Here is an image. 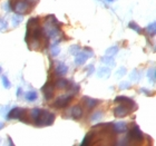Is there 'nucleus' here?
<instances>
[{"label":"nucleus","instance_id":"obj_1","mask_svg":"<svg viewBox=\"0 0 156 146\" xmlns=\"http://www.w3.org/2000/svg\"><path fill=\"white\" fill-rule=\"evenodd\" d=\"M42 39L47 40L42 27H40V18L34 17L27 21V30L25 41L30 50H37L42 46Z\"/></svg>","mask_w":156,"mask_h":146},{"label":"nucleus","instance_id":"obj_2","mask_svg":"<svg viewBox=\"0 0 156 146\" xmlns=\"http://www.w3.org/2000/svg\"><path fill=\"white\" fill-rule=\"evenodd\" d=\"M55 118H56V116L54 113L49 112V110H46V109H40V114H39L37 120L35 122V125L38 127L50 126V125L54 124Z\"/></svg>","mask_w":156,"mask_h":146},{"label":"nucleus","instance_id":"obj_3","mask_svg":"<svg viewBox=\"0 0 156 146\" xmlns=\"http://www.w3.org/2000/svg\"><path fill=\"white\" fill-rule=\"evenodd\" d=\"M34 5H35L34 0H17L13 3L12 9L18 15H25L33 8Z\"/></svg>","mask_w":156,"mask_h":146},{"label":"nucleus","instance_id":"obj_4","mask_svg":"<svg viewBox=\"0 0 156 146\" xmlns=\"http://www.w3.org/2000/svg\"><path fill=\"white\" fill-rule=\"evenodd\" d=\"M8 119H18L23 123H28V116H27V109L21 107H15L9 109L8 115L6 116Z\"/></svg>","mask_w":156,"mask_h":146},{"label":"nucleus","instance_id":"obj_5","mask_svg":"<svg viewBox=\"0 0 156 146\" xmlns=\"http://www.w3.org/2000/svg\"><path fill=\"white\" fill-rule=\"evenodd\" d=\"M144 138V134L143 132L140 130V128L137 125H134L132 128L129 130V133H128V136H127V140L129 142V144H134V142H137V143H140Z\"/></svg>","mask_w":156,"mask_h":146},{"label":"nucleus","instance_id":"obj_6","mask_svg":"<svg viewBox=\"0 0 156 146\" xmlns=\"http://www.w3.org/2000/svg\"><path fill=\"white\" fill-rule=\"evenodd\" d=\"M54 83H52L50 79L47 80L45 83V85L42 86L41 88V91L42 94H44V97H45L46 101H50L52 97H54Z\"/></svg>","mask_w":156,"mask_h":146},{"label":"nucleus","instance_id":"obj_7","mask_svg":"<svg viewBox=\"0 0 156 146\" xmlns=\"http://www.w3.org/2000/svg\"><path fill=\"white\" fill-rule=\"evenodd\" d=\"M73 97H74V95H72V94L62 95V96H60V97H58L57 99H56L55 103H54V106H55L56 108L66 107V106H67V105L72 101Z\"/></svg>","mask_w":156,"mask_h":146},{"label":"nucleus","instance_id":"obj_8","mask_svg":"<svg viewBox=\"0 0 156 146\" xmlns=\"http://www.w3.org/2000/svg\"><path fill=\"white\" fill-rule=\"evenodd\" d=\"M132 112H133V110L130 109L128 106H126V105H123V104L119 105V106H117V107H115L114 110H113L114 116L118 117V118H123V117L128 116Z\"/></svg>","mask_w":156,"mask_h":146},{"label":"nucleus","instance_id":"obj_9","mask_svg":"<svg viewBox=\"0 0 156 146\" xmlns=\"http://www.w3.org/2000/svg\"><path fill=\"white\" fill-rule=\"evenodd\" d=\"M115 101H116V103H119V104L126 105V106H128L133 112L137 109L136 103H135L132 98H128V97H126V96H117V97L115 98Z\"/></svg>","mask_w":156,"mask_h":146},{"label":"nucleus","instance_id":"obj_10","mask_svg":"<svg viewBox=\"0 0 156 146\" xmlns=\"http://www.w3.org/2000/svg\"><path fill=\"white\" fill-rule=\"evenodd\" d=\"M67 113H69V117H70V118H73V119H75V120H78L83 117V115H84V110H83L80 105H76V106L70 108Z\"/></svg>","mask_w":156,"mask_h":146},{"label":"nucleus","instance_id":"obj_11","mask_svg":"<svg viewBox=\"0 0 156 146\" xmlns=\"http://www.w3.org/2000/svg\"><path fill=\"white\" fill-rule=\"evenodd\" d=\"M81 101H83V104H84V106L87 108L88 110H90V109H93V108H95L98 104H99V103H101V101L95 99V98L87 97V96L83 97V99H81Z\"/></svg>","mask_w":156,"mask_h":146},{"label":"nucleus","instance_id":"obj_12","mask_svg":"<svg viewBox=\"0 0 156 146\" xmlns=\"http://www.w3.org/2000/svg\"><path fill=\"white\" fill-rule=\"evenodd\" d=\"M113 130L115 134H123L128 130V124L126 122H117L113 123Z\"/></svg>","mask_w":156,"mask_h":146},{"label":"nucleus","instance_id":"obj_13","mask_svg":"<svg viewBox=\"0 0 156 146\" xmlns=\"http://www.w3.org/2000/svg\"><path fill=\"white\" fill-rule=\"evenodd\" d=\"M67 72H68V67H67V65H65L62 62H56V66H55L56 76H58V77H60V76H65V75L67 74Z\"/></svg>","mask_w":156,"mask_h":146},{"label":"nucleus","instance_id":"obj_14","mask_svg":"<svg viewBox=\"0 0 156 146\" xmlns=\"http://www.w3.org/2000/svg\"><path fill=\"white\" fill-rule=\"evenodd\" d=\"M72 81H69L68 79H65V78L58 77V79L54 83V86L57 88H60V89H69L70 86H72Z\"/></svg>","mask_w":156,"mask_h":146},{"label":"nucleus","instance_id":"obj_15","mask_svg":"<svg viewBox=\"0 0 156 146\" xmlns=\"http://www.w3.org/2000/svg\"><path fill=\"white\" fill-rule=\"evenodd\" d=\"M87 59H88V56L86 55L84 52H78L77 55L75 56V64L77 66H81L86 62Z\"/></svg>","mask_w":156,"mask_h":146},{"label":"nucleus","instance_id":"obj_16","mask_svg":"<svg viewBox=\"0 0 156 146\" xmlns=\"http://www.w3.org/2000/svg\"><path fill=\"white\" fill-rule=\"evenodd\" d=\"M95 134H96V133H95V130H91L90 132H89V133H88L87 135H86V136L84 137V141L81 142V145H83V146L90 145V144H91V141H93L95 138Z\"/></svg>","mask_w":156,"mask_h":146},{"label":"nucleus","instance_id":"obj_17","mask_svg":"<svg viewBox=\"0 0 156 146\" xmlns=\"http://www.w3.org/2000/svg\"><path fill=\"white\" fill-rule=\"evenodd\" d=\"M97 76L101 78H108L111 76V69L108 67H101L97 72Z\"/></svg>","mask_w":156,"mask_h":146},{"label":"nucleus","instance_id":"obj_18","mask_svg":"<svg viewBox=\"0 0 156 146\" xmlns=\"http://www.w3.org/2000/svg\"><path fill=\"white\" fill-rule=\"evenodd\" d=\"M25 98H26L28 101L33 103V101H37V98H38V94H37L36 91H29L25 94Z\"/></svg>","mask_w":156,"mask_h":146},{"label":"nucleus","instance_id":"obj_19","mask_svg":"<svg viewBox=\"0 0 156 146\" xmlns=\"http://www.w3.org/2000/svg\"><path fill=\"white\" fill-rule=\"evenodd\" d=\"M145 31H146L148 35H151V36H155V34H156V23H150V25L145 28Z\"/></svg>","mask_w":156,"mask_h":146},{"label":"nucleus","instance_id":"obj_20","mask_svg":"<svg viewBox=\"0 0 156 146\" xmlns=\"http://www.w3.org/2000/svg\"><path fill=\"white\" fill-rule=\"evenodd\" d=\"M101 117H103V112L97 110V112L93 113V115L90 116V122H99L101 119Z\"/></svg>","mask_w":156,"mask_h":146},{"label":"nucleus","instance_id":"obj_21","mask_svg":"<svg viewBox=\"0 0 156 146\" xmlns=\"http://www.w3.org/2000/svg\"><path fill=\"white\" fill-rule=\"evenodd\" d=\"M128 28L133 29L134 31H136L137 34H143V29H142L135 21H130V23H128Z\"/></svg>","mask_w":156,"mask_h":146},{"label":"nucleus","instance_id":"obj_22","mask_svg":"<svg viewBox=\"0 0 156 146\" xmlns=\"http://www.w3.org/2000/svg\"><path fill=\"white\" fill-rule=\"evenodd\" d=\"M118 50H119L118 46H112V47H109V48H108L107 50H106V55L114 57V56L116 55L117 52H118Z\"/></svg>","mask_w":156,"mask_h":146},{"label":"nucleus","instance_id":"obj_23","mask_svg":"<svg viewBox=\"0 0 156 146\" xmlns=\"http://www.w3.org/2000/svg\"><path fill=\"white\" fill-rule=\"evenodd\" d=\"M23 21V15H15L12 17V26L13 27H18L20 25V23Z\"/></svg>","mask_w":156,"mask_h":146},{"label":"nucleus","instance_id":"obj_24","mask_svg":"<svg viewBox=\"0 0 156 146\" xmlns=\"http://www.w3.org/2000/svg\"><path fill=\"white\" fill-rule=\"evenodd\" d=\"M101 62H105V64H107V65H111V66H115V60H114V57H112V56H105L101 58Z\"/></svg>","mask_w":156,"mask_h":146},{"label":"nucleus","instance_id":"obj_25","mask_svg":"<svg viewBox=\"0 0 156 146\" xmlns=\"http://www.w3.org/2000/svg\"><path fill=\"white\" fill-rule=\"evenodd\" d=\"M147 76H148V79L152 83H155V79H156V70L155 68H150L148 69V72H147Z\"/></svg>","mask_w":156,"mask_h":146},{"label":"nucleus","instance_id":"obj_26","mask_svg":"<svg viewBox=\"0 0 156 146\" xmlns=\"http://www.w3.org/2000/svg\"><path fill=\"white\" fill-rule=\"evenodd\" d=\"M1 81H2V85H3V87L5 88H7V89L11 88V83H10V80L8 79L7 75H2V77H1Z\"/></svg>","mask_w":156,"mask_h":146},{"label":"nucleus","instance_id":"obj_27","mask_svg":"<svg viewBox=\"0 0 156 146\" xmlns=\"http://www.w3.org/2000/svg\"><path fill=\"white\" fill-rule=\"evenodd\" d=\"M69 50H70V54L74 56H76L78 54V52H80V46L79 45H73L70 46V48H69Z\"/></svg>","mask_w":156,"mask_h":146},{"label":"nucleus","instance_id":"obj_28","mask_svg":"<svg viewBox=\"0 0 156 146\" xmlns=\"http://www.w3.org/2000/svg\"><path fill=\"white\" fill-rule=\"evenodd\" d=\"M140 74L137 69H134L133 72L130 73V79H132V80L137 81L138 79H140Z\"/></svg>","mask_w":156,"mask_h":146},{"label":"nucleus","instance_id":"obj_29","mask_svg":"<svg viewBox=\"0 0 156 146\" xmlns=\"http://www.w3.org/2000/svg\"><path fill=\"white\" fill-rule=\"evenodd\" d=\"M7 28H8V23L5 19L0 18V31H5Z\"/></svg>","mask_w":156,"mask_h":146},{"label":"nucleus","instance_id":"obj_30","mask_svg":"<svg viewBox=\"0 0 156 146\" xmlns=\"http://www.w3.org/2000/svg\"><path fill=\"white\" fill-rule=\"evenodd\" d=\"M127 73V69L125 68V67H120L119 69H118V70H117V73H116V76L118 78H120V77H123L124 75L126 74Z\"/></svg>","mask_w":156,"mask_h":146},{"label":"nucleus","instance_id":"obj_31","mask_svg":"<svg viewBox=\"0 0 156 146\" xmlns=\"http://www.w3.org/2000/svg\"><path fill=\"white\" fill-rule=\"evenodd\" d=\"M60 52V48L57 45H51V55L57 56Z\"/></svg>","mask_w":156,"mask_h":146},{"label":"nucleus","instance_id":"obj_32","mask_svg":"<svg viewBox=\"0 0 156 146\" xmlns=\"http://www.w3.org/2000/svg\"><path fill=\"white\" fill-rule=\"evenodd\" d=\"M130 88V84L128 81H123L119 84V89L120 91H124V89H129Z\"/></svg>","mask_w":156,"mask_h":146},{"label":"nucleus","instance_id":"obj_33","mask_svg":"<svg viewBox=\"0 0 156 146\" xmlns=\"http://www.w3.org/2000/svg\"><path fill=\"white\" fill-rule=\"evenodd\" d=\"M84 52L88 56V58H90V57L94 56V52H93L90 48H87V47H85L84 48Z\"/></svg>","mask_w":156,"mask_h":146},{"label":"nucleus","instance_id":"obj_34","mask_svg":"<svg viewBox=\"0 0 156 146\" xmlns=\"http://www.w3.org/2000/svg\"><path fill=\"white\" fill-rule=\"evenodd\" d=\"M140 93H143V94H145L146 96H153V91H148V89H146V88H140Z\"/></svg>","mask_w":156,"mask_h":146},{"label":"nucleus","instance_id":"obj_35","mask_svg":"<svg viewBox=\"0 0 156 146\" xmlns=\"http://www.w3.org/2000/svg\"><path fill=\"white\" fill-rule=\"evenodd\" d=\"M95 72V68H94V65H89L88 66V73H87V76H90L93 73Z\"/></svg>","mask_w":156,"mask_h":146},{"label":"nucleus","instance_id":"obj_36","mask_svg":"<svg viewBox=\"0 0 156 146\" xmlns=\"http://www.w3.org/2000/svg\"><path fill=\"white\" fill-rule=\"evenodd\" d=\"M3 9L7 10V11H10V10L12 9V7H10V1H7L5 3V6H3Z\"/></svg>","mask_w":156,"mask_h":146},{"label":"nucleus","instance_id":"obj_37","mask_svg":"<svg viewBox=\"0 0 156 146\" xmlns=\"http://www.w3.org/2000/svg\"><path fill=\"white\" fill-rule=\"evenodd\" d=\"M21 93H23V88L21 87H19L18 88V89H17V97H20V96H21Z\"/></svg>","mask_w":156,"mask_h":146},{"label":"nucleus","instance_id":"obj_38","mask_svg":"<svg viewBox=\"0 0 156 146\" xmlns=\"http://www.w3.org/2000/svg\"><path fill=\"white\" fill-rule=\"evenodd\" d=\"M3 127H5V124H3V123H1V122H0V130H2Z\"/></svg>","mask_w":156,"mask_h":146},{"label":"nucleus","instance_id":"obj_39","mask_svg":"<svg viewBox=\"0 0 156 146\" xmlns=\"http://www.w3.org/2000/svg\"><path fill=\"white\" fill-rule=\"evenodd\" d=\"M8 140H9V144L10 145H13V143H12V141H11V138H10L9 136H8Z\"/></svg>","mask_w":156,"mask_h":146},{"label":"nucleus","instance_id":"obj_40","mask_svg":"<svg viewBox=\"0 0 156 146\" xmlns=\"http://www.w3.org/2000/svg\"><path fill=\"white\" fill-rule=\"evenodd\" d=\"M1 72H2V68H1V67H0V74H1Z\"/></svg>","mask_w":156,"mask_h":146},{"label":"nucleus","instance_id":"obj_41","mask_svg":"<svg viewBox=\"0 0 156 146\" xmlns=\"http://www.w3.org/2000/svg\"><path fill=\"white\" fill-rule=\"evenodd\" d=\"M107 1H109V2H112V1H114V0H107Z\"/></svg>","mask_w":156,"mask_h":146}]
</instances>
